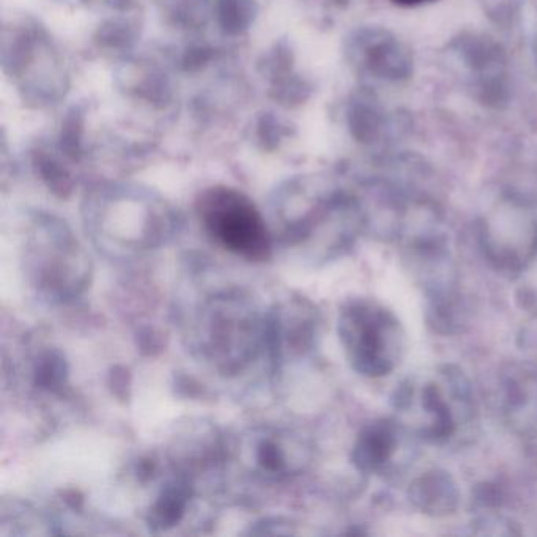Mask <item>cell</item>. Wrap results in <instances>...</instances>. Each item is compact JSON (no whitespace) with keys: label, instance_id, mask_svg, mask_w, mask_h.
Here are the masks:
<instances>
[{"label":"cell","instance_id":"obj_1","mask_svg":"<svg viewBox=\"0 0 537 537\" xmlns=\"http://www.w3.org/2000/svg\"><path fill=\"white\" fill-rule=\"evenodd\" d=\"M196 339L200 355L216 371L240 374L265 345V319L238 293H223L202 306Z\"/></svg>","mask_w":537,"mask_h":537},{"label":"cell","instance_id":"obj_2","mask_svg":"<svg viewBox=\"0 0 537 537\" xmlns=\"http://www.w3.org/2000/svg\"><path fill=\"white\" fill-rule=\"evenodd\" d=\"M26 260L35 287L52 300L76 298L89 282V259L62 224H38Z\"/></svg>","mask_w":537,"mask_h":537},{"label":"cell","instance_id":"obj_3","mask_svg":"<svg viewBox=\"0 0 537 537\" xmlns=\"http://www.w3.org/2000/svg\"><path fill=\"white\" fill-rule=\"evenodd\" d=\"M199 215L208 234L235 256L251 262L270 259L271 234L248 197L232 189H212L200 200Z\"/></svg>","mask_w":537,"mask_h":537},{"label":"cell","instance_id":"obj_4","mask_svg":"<svg viewBox=\"0 0 537 537\" xmlns=\"http://www.w3.org/2000/svg\"><path fill=\"white\" fill-rule=\"evenodd\" d=\"M339 334L356 372L382 377L394 367L391 344L399 345L397 322L385 309L366 301L350 303L341 312Z\"/></svg>","mask_w":537,"mask_h":537},{"label":"cell","instance_id":"obj_5","mask_svg":"<svg viewBox=\"0 0 537 537\" xmlns=\"http://www.w3.org/2000/svg\"><path fill=\"white\" fill-rule=\"evenodd\" d=\"M252 470L271 479L300 475L309 463V449L286 430H256L246 441Z\"/></svg>","mask_w":537,"mask_h":537},{"label":"cell","instance_id":"obj_6","mask_svg":"<svg viewBox=\"0 0 537 537\" xmlns=\"http://www.w3.org/2000/svg\"><path fill=\"white\" fill-rule=\"evenodd\" d=\"M410 500L424 514L440 517L456 511L459 490L451 476L441 471H432L413 482Z\"/></svg>","mask_w":537,"mask_h":537},{"label":"cell","instance_id":"obj_7","mask_svg":"<svg viewBox=\"0 0 537 537\" xmlns=\"http://www.w3.org/2000/svg\"><path fill=\"white\" fill-rule=\"evenodd\" d=\"M194 490L188 478H175L167 482L149 512L150 528L166 531L185 519Z\"/></svg>","mask_w":537,"mask_h":537},{"label":"cell","instance_id":"obj_8","mask_svg":"<svg viewBox=\"0 0 537 537\" xmlns=\"http://www.w3.org/2000/svg\"><path fill=\"white\" fill-rule=\"evenodd\" d=\"M396 448V437L389 424H372L361 432L353 448V463L363 471L382 468Z\"/></svg>","mask_w":537,"mask_h":537},{"label":"cell","instance_id":"obj_9","mask_svg":"<svg viewBox=\"0 0 537 537\" xmlns=\"http://www.w3.org/2000/svg\"><path fill=\"white\" fill-rule=\"evenodd\" d=\"M34 385L41 391L48 393H62L63 388L67 386L68 366L67 361L57 350H43L35 358L34 367Z\"/></svg>","mask_w":537,"mask_h":537},{"label":"cell","instance_id":"obj_10","mask_svg":"<svg viewBox=\"0 0 537 537\" xmlns=\"http://www.w3.org/2000/svg\"><path fill=\"white\" fill-rule=\"evenodd\" d=\"M394 4L402 5V7H416V5L429 4L435 0H393Z\"/></svg>","mask_w":537,"mask_h":537}]
</instances>
